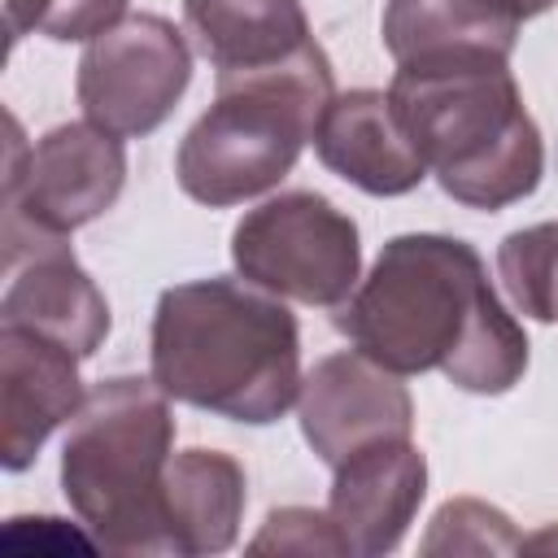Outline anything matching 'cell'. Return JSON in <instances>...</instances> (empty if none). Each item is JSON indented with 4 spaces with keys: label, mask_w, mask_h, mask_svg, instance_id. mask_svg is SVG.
<instances>
[{
    "label": "cell",
    "mask_w": 558,
    "mask_h": 558,
    "mask_svg": "<svg viewBox=\"0 0 558 558\" xmlns=\"http://www.w3.org/2000/svg\"><path fill=\"white\" fill-rule=\"evenodd\" d=\"M336 327L397 375L440 371L475 397L510 392L527 371V336L466 240L392 235L371 275L336 310Z\"/></svg>",
    "instance_id": "obj_1"
},
{
    "label": "cell",
    "mask_w": 558,
    "mask_h": 558,
    "mask_svg": "<svg viewBox=\"0 0 558 558\" xmlns=\"http://www.w3.org/2000/svg\"><path fill=\"white\" fill-rule=\"evenodd\" d=\"M148 375L170 401L266 427L301 397V331L292 310L248 279H187L157 296Z\"/></svg>",
    "instance_id": "obj_2"
},
{
    "label": "cell",
    "mask_w": 558,
    "mask_h": 558,
    "mask_svg": "<svg viewBox=\"0 0 558 558\" xmlns=\"http://www.w3.org/2000/svg\"><path fill=\"white\" fill-rule=\"evenodd\" d=\"M388 96L427 170L466 209H506L541 187L545 140L510 61L397 65Z\"/></svg>",
    "instance_id": "obj_3"
},
{
    "label": "cell",
    "mask_w": 558,
    "mask_h": 558,
    "mask_svg": "<svg viewBox=\"0 0 558 558\" xmlns=\"http://www.w3.org/2000/svg\"><path fill=\"white\" fill-rule=\"evenodd\" d=\"M174 449L170 397L140 375L87 388L61 445V493L109 554H170L166 466Z\"/></svg>",
    "instance_id": "obj_4"
},
{
    "label": "cell",
    "mask_w": 558,
    "mask_h": 558,
    "mask_svg": "<svg viewBox=\"0 0 558 558\" xmlns=\"http://www.w3.org/2000/svg\"><path fill=\"white\" fill-rule=\"evenodd\" d=\"M331 96L336 74L318 39L283 65L218 74L214 105L187 126L174 153L179 187L209 209L279 187L314 140Z\"/></svg>",
    "instance_id": "obj_5"
},
{
    "label": "cell",
    "mask_w": 558,
    "mask_h": 558,
    "mask_svg": "<svg viewBox=\"0 0 558 558\" xmlns=\"http://www.w3.org/2000/svg\"><path fill=\"white\" fill-rule=\"evenodd\" d=\"M126 183L122 135L96 122H61L26 144L22 122L4 113V192L0 266L4 275L39 248L70 240L74 227L113 209Z\"/></svg>",
    "instance_id": "obj_6"
},
{
    "label": "cell",
    "mask_w": 558,
    "mask_h": 558,
    "mask_svg": "<svg viewBox=\"0 0 558 558\" xmlns=\"http://www.w3.org/2000/svg\"><path fill=\"white\" fill-rule=\"evenodd\" d=\"M240 279L279 301L340 310L362 283L357 222L318 192H279L248 209L231 231Z\"/></svg>",
    "instance_id": "obj_7"
},
{
    "label": "cell",
    "mask_w": 558,
    "mask_h": 558,
    "mask_svg": "<svg viewBox=\"0 0 558 558\" xmlns=\"http://www.w3.org/2000/svg\"><path fill=\"white\" fill-rule=\"evenodd\" d=\"M187 83L192 48L183 31L161 13H131L83 48L74 92L87 122L140 140L174 113Z\"/></svg>",
    "instance_id": "obj_8"
},
{
    "label": "cell",
    "mask_w": 558,
    "mask_h": 558,
    "mask_svg": "<svg viewBox=\"0 0 558 558\" xmlns=\"http://www.w3.org/2000/svg\"><path fill=\"white\" fill-rule=\"evenodd\" d=\"M301 436L327 462L340 466L349 453L414 432V401L397 371L379 366L362 349L327 353L310 366L296 397Z\"/></svg>",
    "instance_id": "obj_9"
},
{
    "label": "cell",
    "mask_w": 558,
    "mask_h": 558,
    "mask_svg": "<svg viewBox=\"0 0 558 558\" xmlns=\"http://www.w3.org/2000/svg\"><path fill=\"white\" fill-rule=\"evenodd\" d=\"M78 353L65 344L0 323V466L4 471H26L44 440L70 423L87 388L78 379Z\"/></svg>",
    "instance_id": "obj_10"
},
{
    "label": "cell",
    "mask_w": 558,
    "mask_h": 558,
    "mask_svg": "<svg viewBox=\"0 0 558 558\" xmlns=\"http://www.w3.org/2000/svg\"><path fill=\"white\" fill-rule=\"evenodd\" d=\"M327 514L362 558L392 554L427 497V458L410 436L375 440L331 466Z\"/></svg>",
    "instance_id": "obj_11"
},
{
    "label": "cell",
    "mask_w": 558,
    "mask_h": 558,
    "mask_svg": "<svg viewBox=\"0 0 558 558\" xmlns=\"http://www.w3.org/2000/svg\"><path fill=\"white\" fill-rule=\"evenodd\" d=\"M318 161L366 196H405L432 170L414 148L388 92L353 87L336 92L314 131Z\"/></svg>",
    "instance_id": "obj_12"
},
{
    "label": "cell",
    "mask_w": 558,
    "mask_h": 558,
    "mask_svg": "<svg viewBox=\"0 0 558 558\" xmlns=\"http://www.w3.org/2000/svg\"><path fill=\"white\" fill-rule=\"evenodd\" d=\"M523 13L510 0H388L379 17L397 65L510 61Z\"/></svg>",
    "instance_id": "obj_13"
},
{
    "label": "cell",
    "mask_w": 558,
    "mask_h": 558,
    "mask_svg": "<svg viewBox=\"0 0 558 558\" xmlns=\"http://www.w3.org/2000/svg\"><path fill=\"white\" fill-rule=\"evenodd\" d=\"M0 323L39 331L57 344H65L78 357H92L109 327V301L96 288V279L78 266L70 240H57L9 270V288L0 301Z\"/></svg>",
    "instance_id": "obj_14"
},
{
    "label": "cell",
    "mask_w": 558,
    "mask_h": 558,
    "mask_svg": "<svg viewBox=\"0 0 558 558\" xmlns=\"http://www.w3.org/2000/svg\"><path fill=\"white\" fill-rule=\"evenodd\" d=\"M183 31L218 74L270 70L314 44L301 0H183Z\"/></svg>",
    "instance_id": "obj_15"
},
{
    "label": "cell",
    "mask_w": 558,
    "mask_h": 558,
    "mask_svg": "<svg viewBox=\"0 0 558 558\" xmlns=\"http://www.w3.org/2000/svg\"><path fill=\"white\" fill-rule=\"evenodd\" d=\"M248 501L244 466L222 449H183L166 466L170 554H222L240 536Z\"/></svg>",
    "instance_id": "obj_16"
},
{
    "label": "cell",
    "mask_w": 558,
    "mask_h": 558,
    "mask_svg": "<svg viewBox=\"0 0 558 558\" xmlns=\"http://www.w3.org/2000/svg\"><path fill=\"white\" fill-rule=\"evenodd\" d=\"M497 279L519 314L558 323V222L510 231L497 244Z\"/></svg>",
    "instance_id": "obj_17"
},
{
    "label": "cell",
    "mask_w": 558,
    "mask_h": 558,
    "mask_svg": "<svg viewBox=\"0 0 558 558\" xmlns=\"http://www.w3.org/2000/svg\"><path fill=\"white\" fill-rule=\"evenodd\" d=\"M423 554H523V536L497 506L453 497L432 514Z\"/></svg>",
    "instance_id": "obj_18"
},
{
    "label": "cell",
    "mask_w": 558,
    "mask_h": 558,
    "mask_svg": "<svg viewBox=\"0 0 558 558\" xmlns=\"http://www.w3.org/2000/svg\"><path fill=\"white\" fill-rule=\"evenodd\" d=\"M248 554H336L340 558L353 549L327 510L283 506V510L266 514L262 532L248 541Z\"/></svg>",
    "instance_id": "obj_19"
},
{
    "label": "cell",
    "mask_w": 558,
    "mask_h": 558,
    "mask_svg": "<svg viewBox=\"0 0 558 558\" xmlns=\"http://www.w3.org/2000/svg\"><path fill=\"white\" fill-rule=\"evenodd\" d=\"M126 4L131 0H48L39 35L57 44H92L126 17Z\"/></svg>",
    "instance_id": "obj_20"
},
{
    "label": "cell",
    "mask_w": 558,
    "mask_h": 558,
    "mask_svg": "<svg viewBox=\"0 0 558 558\" xmlns=\"http://www.w3.org/2000/svg\"><path fill=\"white\" fill-rule=\"evenodd\" d=\"M4 541L9 545H35V549H100L96 545V536L83 527H70L65 519H48V514H39V519H31V514H17V519H9V527H4Z\"/></svg>",
    "instance_id": "obj_21"
},
{
    "label": "cell",
    "mask_w": 558,
    "mask_h": 558,
    "mask_svg": "<svg viewBox=\"0 0 558 558\" xmlns=\"http://www.w3.org/2000/svg\"><path fill=\"white\" fill-rule=\"evenodd\" d=\"M0 9H4V39H9V52H13L22 35L44 26L48 0H0Z\"/></svg>",
    "instance_id": "obj_22"
},
{
    "label": "cell",
    "mask_w": 558,
    "mask_h": 558,
    "mask_svg": "<svg viewBox=\"0 0 558 558\" xmlns=\"http://www.w3.org/2000/svg\"><path fill=\"white\" fill-rule=\"evenodd\" d=\"M523 549H532V554H554V549H558V527H545V532H536V536H523Z\"/></svg>",
    "instance_id": "obj_23"
},
{
    "label": "cell",
    "mask_w": 558,
    "mask_h": 558,
    "mask_svg": "<svg viewBox=\"0 0 558 558\" xmlns=\"http://www.w3.org/2000/svg\"><path fill=\"white\" fill-rule=\"evenodd\" d=\"M510 4H514L523 17H541V13H549L558 0H510Z\"/></svg>",
    "instance_id": "obj_24"
}]
</instances>
